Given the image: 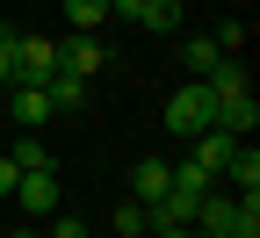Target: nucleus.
Here are the masks:
<instances>
[{
  "label": "nucleus",
  "mask_w": 260,
  "mask_h": 238,
  "mask_svg": "<svg viewBox=\"0 0 260 238\" xmlns=\"http://www.w3.org/2000/svg\"><path fill=\"white\" fill-rule=\"evenodd\" d=\"M15 181H22V166H15L8 152H0V202H8V195H15Z\"/></svg>",
  "instance_id": "a211bd4d"
},
{
  "label": "nucleus",
  "mask_w": 260,
  "mask_h": 238,
  "mask_svg": "<svg viewBox=\"0 0 260 238\" xmlns=\"http://www.w3.org/2000/svg\"><path fill=\"white\" fill-rule=\"evenodd\" d=\"M159 123H167L181 145H188V138H203V130L217 123V87H210V80H181V94L167 101V116H159Z\"/></svg>",
  "instance_id": "f257e3e1"
},
{
  "label": "nucleus",
  "mask_w": 260,
  "mask_h": 238,
  "mask_svg": "<svg viewBox=\"0 0 260 238\" xmlns=\"http://www.w3.org/2000/svg\"><path fill=\"white\" fill-rule=\"evenodd\" d=\"M210 44H217V51H224V58H232V51H239V44H246V22H217V37H210Z\"/></svg>",
  "instance_id": "f3484780"
},
{
  "label": "nucleus",
  "mask_w": 260,
  "mask_h": 238,
  "mask_svg": "<svg viewBox=\"0 0 260 238\" xmlns=\"http://www.w3.org/2000/svg\"><path fill=\"white\" fill-rule=\"evenodd\" d=\"M44 94H51V109H58V116H73V109H87V80H80V73H65V65H58V73L44 80Z\"/></svg>",
  "instance_id": "0eeeda50"
},
{
  "label": "nucleus",
  "mask_w": 260,
  "mask_h": 238,
  "mask_svg": "<svg viewBox=\"0 0 260 238\" xmlns=\"http://www.w3.org/2000/svg\"><path fill=\"white\" fill-rule=\"evenodd\" d=\"M8 159H15V166H22V174H44V166H51V145H44V138H37V130H22V138H15V145H8Z\"/></svg>",
  "instance_id": "9b49d317"
},
{
  "label": "nucleus",
  "mask_w": 260,
  "mask_h": 238,
  "mask_svg": "<svg viewBox=\"0 0 260 238\" xmlns=\"http://www.w3.org/2000/svg\"><path fill=\"white\" fill-rule=\"evenodd\" d=\"M8 202H22V210H29V217H37V224H44V217L58 210V174H51V166H44V174H22Z\"/></svg>",
  "instance_id": "20e7f679"
},
{
  "label": "nucleus",
  "mask_w": 260,
  "mask_h": 238,
  "mask_svg": "<svg viewBox=\"0 0 260 238\" xmlns=\"http://www.w3.org/2000/svg\"><path fill=\"white\" fill-rule=\"evenodd\" d=\"M8 238H44V231H8Z\"/></svg>",
  "instance_id": "aec40b11"
},
{
  "label": "nucleus",
  "mask_w": 260,
  "mask_h": 238,
  "mask_svg": "<svg viewBox=\"0 0 260 238\" xmlns=\"http://www.w3.org/2000/svg\"><path fill=\"white\" fill-rule=\"evenodd\" d=\"M224 174H232L239 195H260V152H253V138H239V152L224 159Z\"/></svg>",
  "instance_id": "1a4fd4ad"
},
{
  "label": "nucleus",
  "mask_w": 260,
  "mask_h": 238,
  "mask_svg": "<svg viewBox=\"0 0 260 238\" xmlns=\"http://www.w3.org/2000/svg\"><path fill=\"white\" fill-rule=\"evenodd\" d=\"M232 152H239V138H232V130H217V123L203 130V138H188V159L203 166V174H224V159H232Z\"/></svg>",
  "instance_id": "39448f33"
},
{
  "label": "nucleus",
  "mask_w": 260,
  "mask_h": 238,
  "mask_svg": "<svg viewBox=\"0 0 260 238\" xmlns=\"http://www.w3.org/2000/svg\"><path fill=\"white\" fill-rule=\"evenodd\" d=\"M181 22H188L181 0H145V8H138V29H152V37H174Z\"/></svg>",
  "instance_id": "9d476101"
},
{
  "label": "nucleus",
  "mask_w": 260,
  "mask_h": 238,
  "mask_svg": "<svg viewBox=\"0 0 260 238\" xmlns=\"http://www.w3.org/2000/svg\"><path fill=\"white\" fill-rule=\"evenodd\" d=\"M8 94H15V123H22V130H44V123L58 116L44 87H8Z\"/></svg>",
  "instance_id": "6e6552de"
},
{
  "label": "nucleus",
  "mask_w": 260,
  "mask_h": 238,
  "mask_svg": "<svg viewBox=\"0 0 260 238\" xmlns=\"http://www.w3.org/2000/svg\"><path fill=\"white\" fill-rule=\"evenodd\" d=\"M44 238H87V224H80L73 210H51V217H44Z\"/></svg>",
  "instance_id": "dca6fc26"
},
{
  "label": "nucleus",
  "mask_w": 260,
  "mask_h": 238,
  "mask_svg": "<svg viewBox=\"0 0 260 238\" xmlns=\"http://www.w3.org/2000/svg\"><path fill=\"white\" fill-rule=\"evenodd\" d=\"M152 238H203V231H195V224H159Z\"/></svg>",
  "instance_id": "6ab92c4d"
},
{
  "label": "nucleus",
  "mask_w": 260,
  "mask_h": 238,
  "mask_svg": "<svg viewBox=\"0 0 260 238\" xmlns=\"http://www.w3.org/2000/svg\"><path fill=\"white\" fill-rule=\"evenodd\" d=\"M116 231H123V238H152V224H145V202H116Z\"/></svg>",
  "instance_id": "4468645a"
},
{
  "label": "nucleus",
  "mask_w": 260,
  "mask_h": 238,
  "mask_svg": "<svg viewBox=\"0 0 260 238\" xmlns=\"http://www.w3.org/2000/svg\"><path fill=\"white\" fill-rule=\"evenodd\" d=\"M65 22L73 29H102L109 22V0H65Z\"/></svg>",
  "instance_id": "ddd939ff"
},
{
  "label": "nucleus",
  "mask_w": 260,
  "mask_h": 238,
  "mask_svg": "<svg viewBox=\"0 0 260 238\" xmlns=\"http://www.w3.org/2000/svg\"><path fill=\"white\" fill-rule=\"evenodd\" d=\"M167 181H174L167 159H138V166H130V202H159V195H167Z\"/></svg>",
  "instance_id": "423d86ee"
},
{
  "label": "nucleus",
  "mask_w": 260,
  "mask_h": 238,
  "mask_svg": "<svg viewBox=\"0 0 260 238\" xmlns=\"http://www.w3.org/2000/svg\"><path fill=\"white\" fill-rule=\"evenodd\" d=\"M58 65H65V73H80V80H94V73L109 65V44L94 37V29H73V37H58Z\"/></svg>",
  "instance_id": "7ed1b4c3"
},
{
  "label": "nucleus",
  "mask_w": 260,
  "mask_h": 238,
  "mask_svg": "<svg viewBox=\"0 0 260 238\" xmlns=\"http://www.w3.org/2000/svg\"><path fill=\"white\" fill-rule=\"evenodd\" d=\"M181 58H188V80H210L217 65H224V51H217L210 37H188V51H181Z\"/></svg>",
  "instance_id": "f8f14e48"
},
{
  "label": "nucleus",
  "mask_w": 260,
  "mask_h": 238,
  "mask_svg": "<svg viewBox=\"0 0 260 238\" xmlns=\"http://www.w3.org/2000/svg\"><path fill=\"white\" fill-rule=\"evenodd\" d=\"M58 73V37H22L15 44V87H44Z\"/></svg>",
  "instance_id": "f03ea898"
},
{
  "label": "nucleus",
  "mask_w": 260,
  "mask_h": 238,
  "mask_svg": "<svg viewBox=\"0 0 260 238\" xmlns=\"http://www.w3.org/2000/svg\"><path fill=\"white\" fill-rule=\"evenodd\" d=\"M15 44H22V29L0 22V87H15Z\"/></svg>",
  "instance_id": "2eb2a0df"
}]
</instances>
